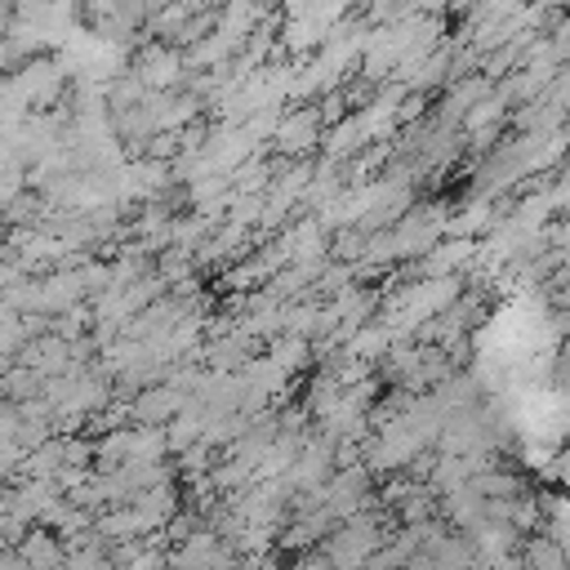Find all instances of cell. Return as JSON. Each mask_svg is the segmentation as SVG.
I'll list each match as a JSON object with an SVG mask.
<instances>
[{
  "label": "cell",
  "mask_w": 570,
  "mask_h": 570,
  "mask_svg": "<svg viewBox=\"0 0 570 570\" xmlns=\"http://www.w3.org/2000/svg\"><path fill=\"white\" fill-rule=\"evenodd\" d=\"M53 58H58V67L67 71V80H94V85H111L116 76H125V71H129V45L98 36L89 22H80V27L67 36V45H62Z\"/></svg>",
  "instance_id": "6da1fadb"
},
{
  "label": "cell",
  "mask_w": 570,
  "mask_h": 570,
  "mask_svg": "<svg viewBox=\"0 0 570 570\" xmlns=\"http://www.w3.org/2000/svg\"><path fill=\"white\" fill-rule=\"evenodd\" d=\"M445 218H450V209H445L441 200H432V205H419V200H414V205L387 227L396 263H401V258H423V254L445 236Z\"/></svg>",
  "instance_id": "7a4b0ae2"
},
{
  "label": "cell",
  "mask_w": 570,
  "mask_h": 570,
  "mask_svg": "<svg viewBox=\"0 0 570 570\" xmlns=\"http://www.w3.org/2000/svg\"><path fill=\"white\" fill-rule=\"evenodd\" d=\"M321 134H325V125H321L316 107H285L267 142L276 147V160L281 156L285 160H307L321 147Z\"/></svg>",
  "instance_id": "3957f363"
},
{
  "label": "cell",
  "mask_w": 570,
  "mask_h": 570,
  "mask_svg": "<svg viewBox=\"0 0 570 570\" xmlns=\"http://www.w3.org/2000/svg\"><path fill=\"white\" fill-rule=\"evenodd\" d=\"M187 405V392L174 383H147L138 392H129V423L138 428H165L178 410Z\"/></svg>",
  "instance_id": "277c9868"
},
{
  "label": "cell",
  "mask_w": 570,
  "mask_h": 570,
  "mask_svg": "<svg viewBox=\"0 0 570 570\" xmlns=\"http://www.w3.org/2000/svg\"><path fill=\"white\" fill-rule=\"evenodd\" d=\"M129 71L142 80V89H183L187 85V67H183V53L174 45H147Z\"/></svg>",
  "instance_id": "5b68a950"
},
{
  "label": "cell",
  "mask_w": 570,
  "mask_h": 570,
  "mask_svg": "<svg viewBox=\"0 0 570 570\" xmlns=\"http://www.w3.org/2000/svg\"><path fill=\"white\" fill-rule=\"evenodd\" d=\"M36 281H40V316H58V312H71V307L89 303L85 281H80L76 267H58V272H45Z\"/></svg>",
  "instance_id": "8992f818"
},
{
  "label": "cell",
  "mask_w": 570,
  "mask_h": 570,
  "mask_svg": "<svg viewBox=\"0 0 570 570\" xmlns=\"http://www.w3.org/2000/svg\"><path fill=\"white\" fill-rule=\"evenodd\" d=\"M476 258V240L463 236H441L414 267V276H463V267H472Z\"/></svg>",
  "instance_id": "52a82bcc"
},
{
  "label": "cell",
  "mask_w": 570,
  "mask_h": 570,
  "mask_svg": "<svg viewBox=\"0 0 570 570\" xmlns=\"http://www.w3.org/2000/svg\"><path fill=\"white\" fill-rule=\"evenodd\" d=\"M254 352H258V338H249L240 325H236V330H218V334L200 347V356L209 361L214 374H236Z\"/></svg>",
  "instance_id": "ba28073f"
},
{
  "label": "cell",
  "mask_w": 570,
  "mask_h": 570,
  "mask_svg": "<svg viewBox=\"0 0 570 570\" xmlns=\"http://www.w3.org/2000/svg\"><path fill=\"white\" fill-rule=\"evenodd\" d=\"M58 494H62V490H58L49 476H22V481L13 485V521H22V525H40Z\"/></svg>",
  "instance_id": "9c48e42d"
},
{
  "label": "cell",
  "mask_w": 570,
  "mask_h": 570,
  "mask_svg": "<svg viewBox=\"0 0 570 570\" xmlns=\"http://www.w3.org/2000/svg\"><path fill=\"white\" fill-rule=\"evenodd\" d=\"M13 552L22 557L27 570H62V539L45 525H27L22 539L13 543Z\"/></svg>",
  "instance_id": "30bf717a"
},
{
  "label": "cell",
  "mask_w": 570,
  "mask_h": 570,
  "mask_svg": "<svg viewBox=\"0 0 570 570\" xmlns=\"http://www.w3.org/2000/svg\"><path fill=\"white\" fill-rule=\"evenodd\" d=\"M485 94H490V80H485V76L450 80V89H445V98H441V111H436V125H445V129H459L463 111H468L476 98H485Z\"/></svg>",
  "instance_id": "8fae6325"
},
{
  "label": "cell",
  "mask_w": 570,
  "mask_h": 570,
  "mask_svg": "<svg viewBox=\"0 0 570 570\" xmlns=\"http://www.w3.org/2000/svg\"><path fill=\"white\" fill-rule=\"evenodd\" d=\"M281 374H298V370H307L312 365V343L307 338H298V334H276V338H267V352H263Z\"/></svg>",
  "instance_id": "7c38bea8"
},
{
  "label": "cell",
  "mask_w": 570,
  "mask_h": 570,
  "mask_svg": "<svg viewBox=\"0 0 570 570\" xmlns=\"http://www.w3.org/2000/svg\"><path fill=\"white\" fill-rule=\"evenodd\" d=\"M517 566L521 570H566V548L534 534V539H521V552H517Z\"/></svg>",
  "instance_id": "4fadbf2b"
},
{
  "label": "cell",
  "mask_w": 570,
  "mask_h": 570,
  "mask_svg": "<svg viewBox=\"0 0 570 570\" xmlns=\"http://www.w3.org/2000/svg\"><path fill=\"white\" fill-rule=\"evenodd\" d=\"M40 374L36 370H27V365H9L4 374H0V401H9V405H22V401H36L40 396Z\"/></svg>",
  "instance_id": "5bb4252c"
},
{
  "label": "cell",
  "mask_w": 570,
  "mask_h": 570,
  "mask_svg": "<svg viewBox=\"0 0 570 570\" xmlns=\"http://www.w3.org/2000/svg\"><path fill=\"white\" fill-rule=\"evenodd\" d=\"M503 521L517 530V534H539V521H543V499L539 494H517V499H508V512H503Z\"/></svg>",
  "instance_id": "9a60e30c"
},
{
  "label": "cell",
  "mask_w": 570,
  "mask_h": 570,
  "mask_svg": "<svg viewBox=\"0 0 570 570\" xmlns=\"http://www.w3.org/2000/svg\"><path fill=\"white\" fill-rule=\"evenodd\" d=\"M18 196H27V169H0V214H4Z\"/></svg>",
  "instance_id": "2e32d148"
},
{
  "label": "cell",
  "mask_w": 570,
  "mask_h": 570,
  "mask_svg": "<svg viewBox=\"0 0 570 570\" xmlns=\"http://www.w3.org/2000/svg\"><path fill=\"white\" fill-rule=\"evenodd\" d=\"M9 517H13V485L0 481V521H9Z\"/></svg>",
  "instance_id": "e0dca14e"
}]
</instances>
